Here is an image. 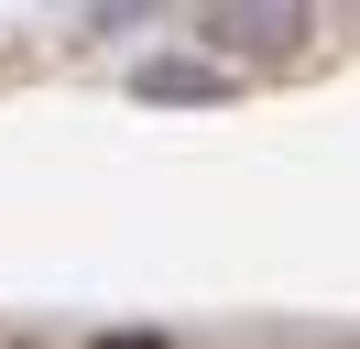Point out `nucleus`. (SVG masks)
Wrapping results in <instances>:
<instances>
[{
    "instance_id": "obj_1",
    "label": "nucleus",
    "mask_w": 360,
    "mask_h": 349,
    "mask_svg": "<svg viewBox=\"0 0 360 349\" xmlns=\"http://www.w3.org/2000/svg\"><path fill=\"white\" fill-rule=\"evenodd\" d=\"M98 349H164V338H98Z\"/></svg>"
}]
</instances>
